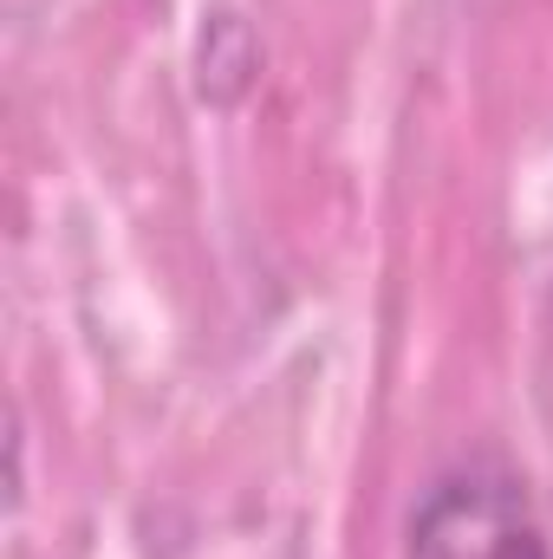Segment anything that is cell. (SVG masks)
Returning a JSON list of instances; mask_svg holds the SVG:
<instances>
[{
    "label": "cell",
    "mask_w": 553,
    "mask_h": 559,
    "mask_svg": "<svg viewBox=\"0 0 553 559\" xmlns=\"http://www.w3.org/2000/svg\"><path fill=\"white\" fill-rule=\"evenodd\" d=\"M411 559H548L528 495L508 475L469 468L430 488L411 521Z\"/></svg>",
    "instance_id": "cell-1"
}]
</instances>
